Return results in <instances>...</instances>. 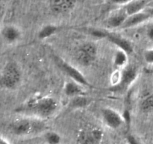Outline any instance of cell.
Instances as JSON below:
<instances>
[{"label": "cell", "instance_id": "obj_13", "mask_svg": "<svg viewBox=\"0 0 153 144\" xmlns=\"http://www.w3.org/2000/svg\"><path fill=\"white\" fill-rule=\"evenodd\" d=\"M64 92L65 95L70 98L78 95L86 94L85 86L73 80H70L66 82L64 87Z\"/></svg>", "mask_w": 153, "mask_h": 144}, {"label": "cell", "instance_id": "obj_1", "mask_svg": "<svg viewBox=\"0 0 153 144\" xmlns=\"http://www.w3.org/2000/svg\"><path fill=\"white\" fill-rule=\"evenodd\" d=\"M59 109V103L52 96H36L16 109L22 116L46 120L53 116Z\"/></svg>", "mask_w": 153, "mask_h": 144}, {"label": "cell", "instance_id": "obj_5", "mask_svg": "<svg viewBox=\"0 0 153 144\" xmlns=\"http://www.w3.org/2000/svg\"><path fill=\"white\" fill-rule=\"evenodd\" d=\"M55 62H56L57 65L60 68V69L68 77H70L71 80L75 81V82L81 84V85H82L85 87H88V88H91L92 87V85L91 84V82L87 80L85 75L79 69L75 68L74 66L70 64V63L64 61V60L61 59L59 57H56L55 58Z\"/></svg>", "mask_w": 153, "mask_h": 144}, {"label": "cell", "instance_id": "obj_6", "mask_svg": "<svg viewBox=\"0 0 153 144\" xmlns=\"http://www.w3.org/2000/svg\"><path fill=\"white\" fill-rule=\"evenodd\" d=\"M97 47L94 44L87 42L78 48L76 58L82 65H91L97 58Z\"/></svg>", "mask_w": 153, "mask_h": 144}, {"label": "cell", "instance_id": "obj_12", "mask_svg": "<svg viewBox=\"0 0 153 144\" xmlns=\"http://www.w3.org/2000/svg\"><path fill=\"white\" fill-rule=\"evenodd\" d=\"M106 38L108 39L113 44L117 46L118 49L125 51L128 54L131 53L133 52L134 48H133L132 43L126 38L122 37L120 35H117V34L108 33Z\"/></svg>", "mask_w": 153, "mask_h": 144}, {"label": "cell", "instance_id": "obj_8", "mask_svg": "<svg viewBox=\"0 0 153 144\" xmlns=\"http://www.w3.org/2000/svg\"><path fill=\"white\" fill-rule=\"evenodd\" d=\"M101 116L104 124L112 130L119 129L125 122L123 115L110 107L103 108L101 110Z\"/></svg>", "mask_w": 153, "mask_h": 144}, {"label": "cell", "instance_id": "obj_11", "mask_svg": "<svg viewBox=\"0 0 153 144\" xmlns=\"http://www.w3.org/2000/svg\"><path fill=\"white\" fill-rule=\"evenodd\" d=\"M150 18V16L146 11V10L139 12V13L129 15V16H127L125 22L123 25L122 28H132V27H135L143 23Z\"/></svg>", "mask_w": 153, "mask_h": 144}, {"label": "cell", "instance_id": "obj_27", "mask_svg": "<svg viewBox=\"0 0 153 144\" xmlns=\"http://www.w3.org/2000/svg\"><path fill=\"white\" fill-rule=\"evenodd\" d=\"M0 144H10V143L7 139H5V138L4 137H1V141H0Z\"/></svg>", "mask_w": 153, "mask_h": 144}, {"label": "cell", "instance_id": "obj_26", "mask_svg": "<svg viewBox=\"0 0 153 144\" xmlns=\"http://www.w3.org/2000/svg\"><path fill=\"white\" fill-rule=\"evenodd\" d=\"M145 10H146V11L149 14V15L150 16V17L152 18L153 17V7L149 8H146V9H145Z\"/></svg>", "mask_w": 153, "mask_h": 144}, {"label": "cell", "instance_id": "obj_4", "mask_svg": "<svg viewBox=\"0 0 153 144\" xmlns=\"http://www.w3.org/2000/svg\"><path fill=\"white\" fill-rule=\"evenodd\" d=\"M104 138L102 129L97 125H88L79 130L78 144H101Z\"/></svg>", "mask_w": 153, "mask_h": 144}, {"label": "cell", "instance_id": "obj_9", "mask_svg": "<svg viewBox=\"0 0 153 144\" xmlns=\"http://www.w3.org/2000/svg\"><path fill=\"white\" fill-rule=\"evenodd\" d=\"M21 36L22 32L16 26L7 25L1 29V37L4 42L9 44H13L19 41Z\"/></svg>", "mask_w": 153, "mask_h": 144}, {"label": "cell", "instance_id": "obj_15", "mask_svg": "<svg viewBox=\"0 0 153 144\" xmlns=\"http://www.w3.org/2000/svg\"><path fill=\"white\" fill-rule=\"evenodd\" d=\"M128 54L125 51L118 49L117 52L114 53V66L117 69L121 70V69L124 68L126 65H128Z\"/></svg>", "mask_w": 153, "mask_h": 144}, {"label": "cell", "instance_id": "obj_14", "mask_svg": "<svg viewBox=\"0 0 153 144\" xmlns=\"http://www.w3.org/2000/svg\"><path fill=\"white\" fill-rule=\"evenodd\" d=\"M146 4L145 0H132L124 5L123 10L126 12L127 16H129L144 10Z\"/></svg>", "mask_w": 153, "mask_h": 144}, {"label": "cell", "instance_id": "obj_7", "mask_svg": "<svg viewBox=\"0 0 153 144\" xmlns=\"http://www.w3.org/2000/svg\"><path fill=\"white\" fill-rule=\"evenodd\" d=\"M138 70L137 67L132 64H128L124 68L121 69L120 82L116 86L111 87L114 91H123L127 89L137 78Z\"/></svg>", "mask_w": 153, "mask_h": 144}, {"label": "cell", "instance_id": "obj_3", "mask_svg": "<svg viewBox=\"0 0 153 144\" xmlns=\"http://www.w3.org/2000/svg\"><path fill=\"white\" fill-rule=\"evenodd\" d=\"M21 80V70L15 62L10 61L3 67L1 74V86L6 89H13Z\"/></svg>", "mask_w": 153, "mask_h": 144}, {"label": "cell", "instance_id": "obj_16", "mask_svg": "<svg viewBox=\"0 0 153 144\" xmlns=\"http://www.w3.org/2000/svg\"><path fill=\"white\" fill-rule=\"evenodd\" d=\"M127 16L124 10L120 13L114 14L108 19L107 25L111 28H122Z\"/></svg>", "mask_w": 153, "mask_h": 144}, {"label": "cell", "instance_id": "obj_10", "mask_svg": "<svg viewBox=\"0 0 153 144\" xmlns=\"http://www.w3.org/2000/svg\"><path fill=\"white\" fill-rule=\"evenodd\" d=\"M76 0H50V8L54 13L64 14L74 8Z\"/></svg>", "mask_w": 153, "mask_h": 144}, {"label": "cell", "instance_id": "obj_20", "mask_svg": "<svg viewBox=\"0 0 153 144\" xmlns=\"http://www.w3.org/2000/svg\"><path fill=\"white\" fill-rule=\"evenodd\" d=\"M45 140L47 144H60L61 142V136L55 131H46Z\"/></svg>", "mask_w": 153, "mask_h": 144}, {"label": "cell", "instance_id": "obj_21", "mask_svg": "<svg viewBox=\"0 0 153 144\" xmlns=\"http://www.w3.org/2000/svg\"><path fill=\"white\" fill-rule=\"evenodd\" d=\"M90 34L93 36V37L96 38H107L108 32L104 31L102 29H98V28H92L90 29L89 31Z\"/></svg>", "mask_w": 153, "mask_h": 144}, {"label": "cell", "instance_id": "obj_2", "mask_svg": "<svg viewBox=\"0 0 153 144\" xmlns=\"http://www.w3.org/2000/svg\"><path fill=\"white\" fill-rule=\"evenodd\" d=\"M10 133L19 137L37 136L46 131L44 120L34 117L22 116L12 122L9 125Z\"/></svg>", "mask_w": 153, "mask_h": 144}, {"label": "cell", "instance_id": "obj_22", "mask_svg": "<svg viewBox=\"0 0 153 144\" xmlns=\"http://www.w3.org/2000/svg\"><path fill=\"white\" fill-rule=\"evenodd\" d=\"M143 58L149 64H153V48L147 49L143 52Z\"/></svg>", "mask_w": 153, "mask_h": 144}, {"label": "cell", "instance_id": "obj_25", "mask_svg": "<svg viewBox=\"0 0 153 144\" xmlns=\"http://www.w3.org/2000/svg\"><path fill=\"white\" fill-rule=\"evenodd\" d=\"M131 1H132V0H111L112 3H114V4H120H120L126 5Z\"/></svg>", "mask_w": 153, "mask_h": 144}, {"label": "cell", "instance_id": "obj_17", "mask_svg": "<svg viewBox=\"0 0 153 144\" xmlns=\"http://www.w3.org/2000/svg\"><path fill=\"white\" fill-rule=\"evenodd\" d=\"M91 103V99L86 96V94L78 95L70 98L69 102V106L72 109H82L85 108Z\"/></svg>", "mask_w": 153, "mask_h": 144}, {"label": "cell", "instance_id": "obj_18", "mask_svg": "<svg viewBox=\"0 0 153 144\" xmlns=\"http://www.w3.org/2000/svg\"><path fill=\"white\" fill-rule=\"evenodd\" d=\"M58 30H59V27L58 26L54 25V24H47V25L43 26L40 28V31L38 32L37 36L40 40H44V39L52 37Z\"/></svg>", "mask_w": 153, "mask_h": 144}, {"label": "cell", "instance_id": "obj_19", "mask_svg": "<svg viewBox=\"0 0 153 144\" xmlns=\"http://www.w3.org/2000/svg\"><path fill=\"white\" fill-rule=\"evenodd\" d=\"M140 109L145 113L153 112V94L145 95L140 102Z\"/></svg>", "mask_w": 153, "mask_h": 144}, {"label": "cell", "instance_id": "obj_24", "mask_svg": "<svg viewBox=\"0 0 153 144\" xmlns=\"http://www.w3.org/2000/svg\"><path fill=\"white\" fill-rule=\"evenodd\" d=\"M146 35L150 41L153 42V25L149 26L146 31Z\"/></svg>", "mask_w": 153, "mask_h": 144}, {"label": "cell", "instance_id": "obj_23", "mask_svg": "<svg viewBox=\"0 0 153 144\" xmlns=\"http://www.w3.org/2000/svg\"><path fill=\"white\" fill-rule=\"evenodd\" d=\"M126 144H140V142L134 135L131 134L126 136Z\"/></svg>", "mask_w": 153, "mask_h": 144}]
</instances>
